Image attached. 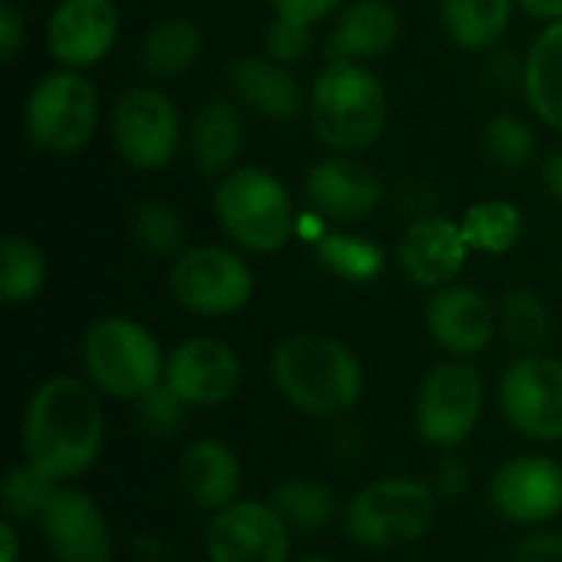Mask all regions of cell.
Returning <instances> with one entry per match:
<instances>
[{"label":"cell","mask_w":562,"mask_h":562,"mask_svg":"<svg viewBox=\"0 0 562 562\" xmlns=\"http://www.w3.org/2000/svg\"><path fill=\"white\" fill-rule=\"evenodd\" d=\"M102 445L105 415L95 392L76 375H53L40 382L23 412V461L56 484H69L99 461Z\"/></svg>","instance_id":"6da1fadb"},{"label":"cell","mask_w":562,"mask_h":562,"mask_svg":"<svg viewBox=\"0 0 562 562\" xmlns=\"http://www.w3.org/2000/svg\"><path fill=\"white\" fill-rule=\"evenodd\" d=\"M277 392L313 418H339L352 412L366 392L359 356L336 336L293 333L270 359Z\"/></svg>","instance_id":"7a4b0ae2"},{"label":"cell","mask_w":562,"mask_h":562,"mask_svg":"<svg viewBox=\"0 0 562 562\" xmlns=\"http://www.w3.org/2000/svg\"><path fill=\"white\" fill-rule=\"evenodd\" d=\"M306 115L326 148L359 155L389 125V92L366 63L329 59L306 92Z\"/></svg>","instance_id":"3957f363"},{"label":"cell","mask_w":562,"mask_h":562,"mask_svg":"<svg viewBox=\"0 0 562 562\" xmlns=\"http://www.w3.org/2000/svg\"><path fill=\"white\" fill-rule=\"evenodd\" d=\"M214 217L221 231L250 254H277L296 237L300 211L290 188L267 168L237 165L214 184Z\"/></svg>","instance_id":"277c9868"},{"label":"cell","mask_w":562,"mask_h":562,"mask_svg":"<svg viewBox=\"0 0 562 562\" xmlns=\"http://www.w3.org/2000/svg\"><path fill=\"white\" fill-rule=\"evenodd\" d=\"M165 362L158 339L128 316H102L82 336L89 382L119 402H138L158 389L165 382Z\"/></svg>","instance_id":"5b68a950"},{"label":"cell","mask_w":562,"mask_h":562,"mask_svg":"<svg viewBox=\"0 0 562 562\" xmlns=\"http://www.w3.org/2000/svg\"><path fill=\"white\" fill-rule=\"evenodd\" d=\"M438 514L435 491L415 477H379L346 507V533L362 550H402L418 543Z\"/></svg>","instance_id":"8992f818"},{"label":"cell","mask_w":562,"mask_h":562,"mask_svg":"<svg viewBox=\"0 0 562 562\" xmlns=\"http://www.w3.org/2000/svg\"><path fill=\"white\" fill-rule=\"evenodd\" d=\"M102 119L99 89L76 69H56L30 89L23 102L26 138L49 155L69 158L82 151Z\"/></svg>","instance_id":"52a82bcc"},{"label":"cell","mask_w":562,"mask_h":562,"mask_svg":"<svg viewBox=\"0 0 562 562\" xmlns=\"http://www.w3.org/2000/svg\"><path fill=\"white\" fill-rule=\"evenodd\" d=\"M168 286L181 310L204 319H221L240 313L254 300L257 280L237 250L217 244H191L171 260Z\"/></svg>","instance_id":"ba28073f"},{"label":"cell","mask_w":562,"mask_h":562,"mask_svg":"<svg viewBox=\"0 0 562 562\" xmlns=\"http://www.w3.org/2000/svg\"><path fill=\"white\" fill-rule=\"evenodd\" d=\"M109 132L119 158L135 171L168 168L184 142L181 112L175 99L158 86L125 89L112 105Z\"/></svg>","instance_id":"9c48e42d"},{"label":"cell","mask_w":562,"mask_h":562,"mask_svg":"<svg viewBox=\"0 0 562 562\" xmlns=\"http://www.w3.org/2000/svg\"><path fill=\"white\" fill-rule=\"evenodd\" d=\"M484 415V379L464 359H448L428 372L415 405L418 435L441 448H461Z\"/></svg>","instance_id":"30bf717a"},{"label":"cell","mask_w":562,"mask_h":562,"mask_svg":"<svg viewBox=\"0 0 562 562\" xmlns=\"http://www.w3.org/2000/svg\"><path fill=\"white\" fill-rule=\"evenodd\" d=\"M504 418L533 441H562V362L524 356L501 379Z\"/></svg>","instance_id":"8fae6325"},{"label":"cell","mask_w":562,"mask_h":562,"mask_svg":"<svg viewBox=\"0 0 562 562\" xmlns=\"http://www.w3.org/2000/svg\"><path fill=\"white\" fill-rule=\"evenodd\" d=\"M207 562H290V527L260 501H234L204 533Z\"/></svg>","instance_id":"7c38bea8"},{"label":"cell","mask_w":562,"mask_h":562,"mask_svg":"<svg viewBox=\"0 0 562 562\" xmlns=\"http://www.w3.org/2000/svg\"><path fill=\"white\" fill-rule=\"evenodd\" d=\"M303 194L310 211L333 224H356L379 211L385 184L375 168L356 155L333 151L313 161L303 175Z\"/></svg>","instance_id":"4fadbf2b"},{"label":"cell","mask_w":562,"mask_h":562,"mask_svg":"<svg viewBox=\"0 0 562 562\" xmlns=\"http://www.w3.org/2000/svg\"><path fill=\"white\" fill-rule=\"evenodd\" d=\"M119 26L115 0H59L46 20V49L63 69L86 72L115 49Z\"/></svg>","instance_id":"5bb4252c"},{"label":"cell","mask_w":562,"mask_h":562,"mask_svg":"<svg viewBox=\"0 0 562 562\" xmlns=\"http://www.w3.org/2000/svg\"><path fill=\"white\" fill-rule=\"evenodd\" d=\"M494 510L520 527H537L562 514V464L543 454H517L491 477Z\"/></svg>","instance_id":"9a60e30c"},{"label":"cell","mask_w":562,"mask_h":562,"mask_svg":"<svg viewBox=\"0 0 562 562\" xmlns=\"http://www.w3.org/2000/svg\"><path fill=\"white\" fill-rule=\"evenodd\" d=\"M244 369L237 352L224 339L194 336L175 346L165 362V382L191 405V408H217L227 405L240 389Z\"/></svg>","instance_id":"2e32d148"},{"label":"cell","mask_w":562,"mask_h":562,"mask_svg":"<svg viewBox=\"0 0 562 562\" xmlns=\"http://www.w3.org/2000/svg\"><path fill=\"white\" fill-rule=\"evenodd\" d=\"M36 527L53 562H112V530L105 514L79 487H59Z\"/></svg>","instance_id":"e0dca14e"},{"label":"cell","mask_w":562,"mask_h":562,"mask_svg":"<svg viewBox=\"0 0 562 562\" xmlns=\"http://www.w3.org/2000/svg\"><path fill=\"white\" fill-rule=\"evenodd\" d=\"M425 323H428L431 339L448 356H458V359L484 352L501 329V316L494 303L477 286H468V283H448L435 290L425 310Z\"/></svg>","instance_id":"ac0fdd59"},{"label":"cell","mask_w":562,"mask_h":562,"mask_svg":"<svg viewBox=\"0 0 562 562\" xmlns=\"http://www.w3.org/2000/svg\"><path fill=\"white\" fill-rule=\"evenodd\" d=\"M471 244L461 221L428 214L408 224L398 240V267L422 290H441L464 270Z\"/></svg>","instance_id":"d6986e66"},{"label":"cell","mask_w":562,"mask_h":562,"mask_svg":"<svg viewBox=\"0 0 562 562\" xmlns=\"http://www.w3.org/2000/svg\"><path fill=\"white\" fill-rule=\"evenodd\" d=\"M227 86L234 99L267 122H296L306 112V92L290 72V66L270 59L267 53L240 56L227 66Z\"/></svg>","instance_id":"ffe728a7"},{"label":"cell","mask_w":562,"mask_h":562,"mask_svg":"<svg viewBox=\"0 0 562 562\" xmlns=\"http://www.w3.org/2000/svg\"><path fill=\"white\" fill-rule=\"evenodd\" d=\"M402 33V16L389 0H352L339 10L329 36L326 56L346 63H372L382 59Z\"/></svg>","instance_id":"44dd1931"},{"label":"cell","mask_w":562,"mask_h":562,"mask_svg":"<svg viewBox=\"0 0 562 562\" xmlns=\"http://www.w3.org/2000/svg\"><path fill=\"white\" fill-rule=\"evenodd\" d=\"M178 481L194 507L217 514L231 507L240 494V481H244L240 458L224 441H214V438L191 441L181 451Z\"/></svg>","instance_id":"7402d4cb"},{"label":"cell","mask_w":562,"mask_h":562,"mask_svg":"<svg viewBox=\"0 0 562 562\" xmlns=\"http://www.w3.org/2000/svg\"><path fill=\"white\" fill-rule=\"evenodd\" d=\"M188 151L204 178H224L244 151V119L231 99H207L188 125Z\"/></svg>","instance_id":"603a6c76"},{"label":"cell","mask_w":562,"mask_h":562,"mask_svg":"<svg viewBox=\"0 0 562 562\" xmlns=\"http://www.w3.org/2000/svg\"><path fill=\"white\" fill-rule=\"evenodd\" d=\"M514 3L517 0H438V16L458 49L487 53L507 36Z\"/></svg>","instance_id":"cb8c5ba5"},{"label":"cell","mask_w":562,"mask_h":562,"mask_svg":"<svg viewBox=\"0 0 562 562\" xmlns=\"http://www.w3.org/2000/svg\"><path fill=\"white\" fill-rule=\"evenodd\" d=\"M524 95L533 115L562 132V20L547 23L527 53Z\"/></svg>","instance_id":"d4e9b609"},{"label":"cell","mask_w":562,"mask_h":562,"mask_svg":"<svg viewBox=\"0 0 562 562\" xmlns=\"http://www.w3.org/2000/svg\"><path fill=\"white\" fill-rule=\"evenodd\" d=\"M201 49H204L201 26L184 13H171V16H161L145 33L142 66L155 79H175V76H184L201 59Z\"/></svg>","instance_id":"484cf974"},{"label":"cell","mask_w":562,"mask_h":562,"mask_svg":"<svg viewBox=\"0 0 562 562\" xmlns=\"http://www.w3.org/2000/svg\"><path fill=\"white\" fill-rule=\"evenodd\" d=\"M461 227H464V237H468L471 250L497 257V254H510L524 240L527 217L514 201L487 198V201H477V204H471L464 211Z\"/></svg>","instance_id":"4316f807"},{"label":"cell","mask_w":562,"mask_h":562,"mask_svg":"<svg viewBox=\"0 0 562 562\" xmlns=\"http://www.w3.org/2000/svg\"><path fill=\"white\" fill-rule=\"evenodd\" d=\"M267 504L286 520L290 530H300V533L326 530L336 517V494L323 481H313V477H290L277 484Z\"/></svg>","instance_id":"83f0119b"},{"label":"cell","mask_w":562,"mask_h":562,"mask_svg":"<svg viewBox=\"0 0 562 562\" xmlns=\"http://www.w3.org/2000/svg\"><path fill=\"white\" fill-rule=\"evenodd\" d=\"M49 277L46 254L23 234H10L0 244V300L10 306L30 303L43 293Z\"/></svg>","instance_id":"f1b7e54d"},{"label":"cell","mask_w":562,"mask_h":562,"mask_svg":"<svg viewBox=\"0 0 562 562\" xmlns=\"http://www.w3.org/2000/svg\"><path fill=\"white\" fill-rule=\"evenodd\" d=\"M316 260L342 277V280H352V283H366V280H375L382 270H385V250L362 237V234H349V231H326L316 244Z\"/></svg>","instance_id":"f546056e"},{"label":"cell","mask_w":562,"mask_h":562,"mask_svg":"<svg viewBox=\"0 0 562 562\" xmlns=\"http://www.w3.org/2000/svg\"><path fill=\"white\" fill-rule=\"evenodd\" d=\"M501 333L504 339L524 352V356H537L550 336H553V316H550V306L527 286L520 290H510L501 303Z\"/></svg>","instance_id":"4dcf8cb0"},{"label":"cell","mask_w":562,"mask_h":562,"mask_svg":"<svg viewBox=\"0 0 562 562\" xmlns=\"http://www.w3.org/2000/svg\"><path fill=\"white\" fill-rule=\"evenodd\" d=\"M132 237L148 257H178L184 250V217L168 201H142L132 214Z\"/></svg>","instance_id":"1f68e13d"},{"label":"cell","mask_w":562,"mask_h":562,"mask_svg":"<svg viewBox=\"0 0 562 562\" xmlns=\"http://www.w3.org/2000/svg\"><path fill=\"white\" fill-rule=\"evenodd\" d=\"M63 484H56L53 477L40 474L36 468H30L26 461L20 468H13L3 481V510H7V520L13 524H40L43 514L49 510L56 491Z\"/></svg>","instance_id":"d6a6232c"},{"label":"cell","mask_w":562,"mask_h":562,"mask_svg":"<svg viewBox=\"0 0 562 562\" xmlns=\"http://www.w3.org/2000/svg\"><path fill=\"white\" fill-rule=\"evenodd\" d=\"M481 145H484V155L491 158V165L507 168V171L527 168L537 155L533 128L520 115H510V112H501L484 125Z\"/></svg>","instance_id":"836d02e7"},{"label":"cell","mask_w":562,"mask_h":562,"mask_svg":"<svg viewBox=\"0 0 562 562\" xmlns=\"http://www.w3.org/2000/svg\"><path fill=\"white\" fill-rule=\"evenodd\" d=\"M135 405H138V425L151 438H171V435H178L181 425H184V415L191 408L168 382H161L158 389H151Z\"/></svg>","instance_id":"e575fe53"},{"label":"cell","mask_w":562,"mask_h":562,"mask_svg":"<svg viewBox=\"0 0 562 562\" xmlns=\"http://www.w3.org/2000/svg\"><path fill=\"white\" fill-rule=\"evenodd\" d=\"M313 46V30L303 26V23H293V20H283V16H273L263 30V49L270 59L283 63V66H293L300 63Z\"/></svg>","instance_id":"d590c367"},{"label":"cell","mask_w":562,"mask_h":562,"mask_svg":"<svg viewBox=\"0 0 562 562\" xmlns=\"http://www.w3.org/2000/svg\"><path fill=\"white\" fill-rule=\"evenodd\" d=\"M26 43V16L13 0L0 3V63H13Z\"/></svg>","instance_id":"8d00e7d4"},{"label":"cell","mask_w":562,"mask_h":562,"mask_svg":"<svg viewBox=\"0 0 562 562\" xmlns=\"http://www.w3.org/2000/svg\"><path fill=\"white\" fill-rule=\"evenodd\" d=\"M270 10H273V16L313 26V23L326 20L329 13L342 10V0H270Z\"/></svg>","instance_id":"74e56055"},{"label":"cell","mask_w":562,"mask_h":562,"mask_svg":"<svg viewBox=\"0 0 562 562\" xmlns=\"http://www.w3.org/2000/svg\"><path fill=\"white\" fill-rule=\"evenodd\" d=\"M392 204L395 207H402L405 214H415V221L418 217H428V214H435V204H438V191L431 188V181H402V184H395V191H392Z\"/></svg>","instance_id":"f35d334b"},{"label":"cell","mask_w":562,"mask_h":562,"mask_svg":"<svg viewBox=\"0 0 562 562\" xmlns=\"http://www.w3.org/2000/svg\"><path fill=\"white\" fill-rule=\"evenodd\" d=\"M435 487H438L441 497H461L471 487V468H468V461L458 458V454H448L438 464V471H435Z\"/></svg>","instance_id":"ab89813d"},{"label":"cell","mask_w":562,"mask_h":562,"mask_svg":"<svg viewBox=\"0 0 562 562\" xmlns=\"http://www.w3.org/2000/svg\"><path fill=\"white\" fill-rule=\"evenodd\" d=\"M510 562H562V533H537L524 540Z\"/></svg>","instance_id":"60d3db41"},{"label":"cell","mask_w":562,"mask_h":562,"mask_svg":"<svg viewBox=\"0 0 562 562\" xmlns=\"http://www.w3.org/2000/svg\"><path fill=\"white\" fill-rule=\"evenodd\" d=\"M524 76H527V63H520L510 53H494L491 63H487V79H491L494 89H504V92L514 89V86L524 89Z\"/></svg>","instance_id":"b9f144b4"},{"label":"cell","mask_w":562,"mask_h":562,"mask_svg":"<svg viewBox=\"0 0 562 562\" xmlns=\"http://www.w3.org/2000/svg\"><path fill=\"white\" fill-rule=\"evenodd\" d=\"M517 7L533 16V20H543V23H557L562 20V0H517Z\"/></svg>","instance_id":"7bdbcfd3"},{"label":"cell","mask_w":562,"mask_h":562,"mask_svg":"<svg viewBox=\"0 0 562 562\" xmlns=\"http://www.w3.org/2000/svg\"><path fill=\"white\" fill-rule=\"evenodd\" d=\"M543 184H547V191L562 204V148L560 151H553V155L543 161Z\"/></svg>","instance_id":"ee69618b"},{"label":"cell","mask_w":562,"mask_h":562,"mask_svg":"<svg viewBox=\"0 0 562 562\" xmlns=\"http://www.w3.org/2000/svg\"><path fill=\"white\" fill-rule=\"evenodd\" d=\"M0 550H3L0 562L20 560V533H16V524L13 520H3L0 524Z\"/></svg>","instance_id":"f6af8a7d"},{"label":"cell","mask_w":562,"mask_h":562,"mask_svg":"<svg viewBox=\"0 0 562 562\" xmlns=\"http://www.w3.org/2000/svg\"><path fill=\"white\" fill-rule=\"evenodd\" d=\"M296 562H333L329 557H319V553H310V557H303V560Z\"/></svg>","instance_id":"bcb514c9"}]
</instances>
